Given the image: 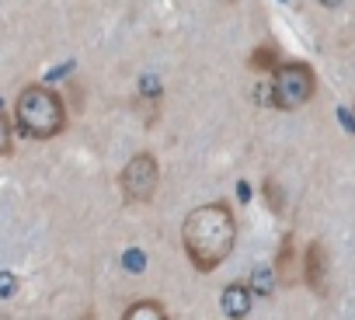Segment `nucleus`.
Returning <instances> with one entry per match:
<instances>
[{
    "mask_svg": "<svg viewBox=\"0 0 355 320\" xmlns=\"http://www.w3.org/2000/svg\"><path fill=\"white\" fill-rule=\"evenodd\" d=\"M237 244V216L227 202L196 206L182 223V247L196 272H216Z\"/></svg>",
    "mask_w": 355,
    "mask_h": 320,
    "instance_id": "nucleus-1",
    "label": "nucleus"
},
{
    "mask_svg": "<svg viewBox=\"0 0 355 320\" xmlns=\"http://www.w3.org/2000/svg\"><path fill=\"white\" fill-rule=\"evenodd\" d=\"M15 118H18V129L32 139H53L67 129L63 98L53 87H42V84H32V87H25L18 94Z\"/></svg>",
    "mask_w": 355,
    "mask_h": 320,
    "instance_id": "nucleus-2",
    "label": "nucleus"
},
{
    "mask_svg": "<svg viewBox=\"0 0 355 320\" xmlns=\"http://www.w3.org/2000/svg\"><path fill=\"white\" fill-rule=\"evenodd\" d=\"M313 94H317V73L310 63H282L272 73V87H268L272 108L293 112V108H303Z\"/></svg>",
    "mask_w": 355,
    "mask_h": 320,
    "instance_id": "nucleus-3",
    "label": "nucleus"
},
{
    "mask_svg": "<svg viewBox=\"0 0 355 320\" xmlns=\"http://www.w3.org/2000/svg\"><path fill=\"white\" fill-rule=\"evenodd\" d=\"M157 185H160V164H157V157L146 153V150L136 153V157H129L125 168L119 171V192H122V199L129 206L150 202L153 192H157Z\"/></svg>",
    "mask_w": 355,
    "mask_h": 320,
    "instance_id": "nucleus-4",
    "label": "nucleus"
},
{
    "mask_svg": "<svg viewBox=\"0 0 355 320\" xmlns=\"http://www.w3.org/2000/svg\"><path fill=\"white\" fill-rule=\"evenodd\" d=\"M272 272H275V282L286 285V289H293V285L303 282V258H300V251H296V237H293V233L282 237L279 254H275V268H272Z\"/></svg>",
    "mask_w": 355,
    "mask_h": 320,
    "instance_id": "nucleus-5",
    "label": "nucleus"
},
{
    "mask_svg": "<svg viewBox=\"0 0 355 320\" xmlns=\"http://www.w3.org/2000/svg\"><path fill=\"white\" fill-rule=\"evenodd\" d=\"M303 282H306L317 296L327 292V251H324L320 240H310L306 251H303Z\"/></svg>",
    "mask_w": 355,
    "mask_h": 320,
    "instance_id": "nucleus-6",
    "label": "nucleus"
},
{
    "mask_svg": "<svg viewBox=\"0 0 355 320\" xmlns=\"http://www.w3.org/2000/svg\"><path fill=\"white\" fill-rule=\"evenodd\" d=\"M223 313H227L230 320H248V313H251V285L230 282V285L223 289Z\"/></svg>",
    "mask_w": 355,
    "mask_h": 320,
    "instance_id": "nucleus-7",
    "label": "nucleus"
},
{
    "mask_svg": "<svg viewBox=\"0 0 355 320\" xmlns=\"http://www.w3.org/2000/svg\"><path fill=\"white\" fill-rule=\"evenodd\" d=\"M122 320H171V317H167L164 303H157V299H136V303L125 306Z\"/></svg>",
    "mask_w": 355,
    "mask_h": 320,
    "instance_id": "nucleus-8",
    "label": "nucleus"
},
{
    "mask_svg": "<svg viewBox=\"0 0 355 320\" xmlns=\"http://www.w3.org/2000/svg\"><path fill=\"white\" fill-rule=\"evenodd\" d=\"M251 66L254 70H268V73H275L282 63H279V49L275 46H258L254 53H251Z\"/></svg>",
    "mask_w": 355,
    "mask_h": 320,
    "instance_id": "nucleus-9",
    "label": "nucleus"
},
{
    "mask_svg": "<svg viewBox=\"0 0 355 320\" xmlns=\"http://www.w3.org/2000/svg\"><path fill=\"white\" fill-rule=\"evenodd\" d=\"M8 150H11V122H8V115H0V157Z\"/></svg>",
    "mask_w": 355,
    "mask_h": 320,
    "instance_id": "nucleus-10",
    "label": "nucleus"
}]
</instances>
